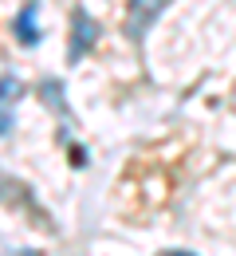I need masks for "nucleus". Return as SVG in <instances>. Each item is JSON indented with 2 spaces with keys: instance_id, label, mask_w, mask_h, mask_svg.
<instances>
[{
  "instance_id": "f257e3e1",
  "label": "nucleus",
  "mask_w": 236,
  "mask_h": 256,
  "mask_svg": "<svg viewBox=\"0 0 236 256\" xmlns=\"http://www.w3.org/2000/svg\"><path fill=\"white\" fill-rule=\"evenodd\" d=\"M162 8H166V0H130L126 4V36L142 44L146 32H150V24L162 16Z\"/></svg>"
},
{
  "instance_id": "f03ea898",
  "label": "nucleus",
  "mask_w": 236,
  "mask_h": 256,
  "mask_svg": "<svg viewBox=\"0 0 236 256\" xmlns=\"http://www.w3.org/2000/svg\"><path fill=\"white\" fill-rule=\"evenodd\" d=\"M95 40H99V24L87 16V8H75L71 12V64H79L91 48H95Z\"/></svg>"
},
{
  "instance_id": "7ed1b4c3",
  "label": "nucleus",
  "mask_w": 236,
  "mask_h": 256,
  "mask_svg": "<svg viewBox=\"0 0 236 256\" xmlns=\"http://www.w3.org/2000/svg\"><path fill=\"white\" fill-rule=\"evenodd\" d=\"M20 79L16 75H0V138L8 134L12 126V106H16V98H20Z\"/></svg>"
},
{
  "instance_id": "20e7f679",
  "label": "nucleus",
  "mask_w": 236,
  "mask_h": 256,
  "mask_svg": "<svg viewBox=\"0 0 236 256\" xmlns=\"http://www.w3.org/2000/svg\"><path fill=\"white\" fill-rule=\"evenodd\" d=\"M35 12H39V4L35 0H28L24 8H20V16H16V40L20 44H39V24H35Z\"/></svg>"
},
{
  "instance_id": "39448f33",
  "label": "nucleus",
  "mask_w": 236,
  "mask_h": 256,
  "mask_svg": "<svg viewBox=\"0 0 236 256\" xmlns=\"http://www.w3.org/2000/svg\"><path fill=\"white\" fill-rule=\"evenodd\" d=\"M39 95H47V106H55L63 118L71 122V114H67V102H63V87H59V79H43V87H39Z\"/></svg>"
},
{
  "instance_id": "423d86ee",
  "label": "nucleus",
  "mask_w": 236,
  "mask_h": 256,
  "mask_svg": "<svg viewBox=\"0 0 236 256\" xmlns=\"http://www.w3.org/2000/svg\"><path fill=\"white\" fill-rule=\"evenodd\" d=\"M162 256H193V252H162Z\"/></svg>"
}]
</instances>
